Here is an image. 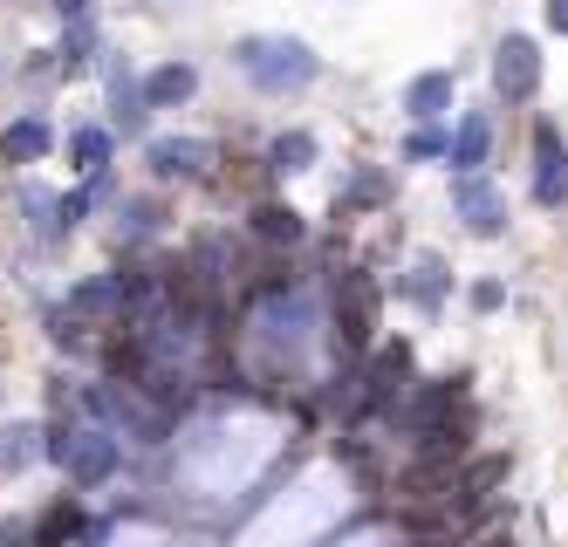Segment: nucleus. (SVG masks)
<instances>
[{"label":"nucleus","instance_id":"17","mask_svg":"<svg viewBox=\"0 0 568 547\" xmlns=\"http://www.w3.org/2000/svg\"><path fill=\"white\" fill-rule=\"evenodd\" d=\"M412 294H418V302H438V261H425V267H418Z\"/></svg>","mask_w":568,"mask_h":547},{"label":"nucleus","instance_id":"16","mask_svg":"<svg viewBox=\"0 0 568 547\" xmlns=\"http://www.w3.org/2000/svg\"><path fill=\"white\" fill-rule=\"evenodd\" d=\"M28 458H34V432H28V425H21V432H0V466L14 473V466H28Z\"/></svg>","mask_w":568,"mask_h":547},{"label":"nucleus","instance_id":"8","mask_svg":"<svg viewBox=\"0 0 568 547\" xmlns=\"http://www.w3.org/2000/svg\"><path fill=\"white\" fill-rule=\"evenodd\" d=\"M49 144H55V131L42 117H21V123H8V138H0V151H8L14 164H34V158H49Z\"/></svg>","mask_w":568,"mask_h":547},{"label":"nucleus","instance_id":"21","mask_svg":"<svg viewBox=\"0 0 568 547\" xmlns=\"http://www.w3.org/2000/svg\"><path fill=\"white\" fill-rule=\"evenodd\" d=\"M0 547H28V540H21V534H14V527H8V534H0Z\"/></svg>","mask_w":568,"mask_h":547},{"label":"nucleus","instance_id":"20","mask_svg":"<svg viewBox=\"0 0 568 547\" xmlns=\"http://www.w3.org/2000/svg\"><path fill=\"white\" fill-rule=\"evenodd\" d=\"M55 8H62V14L75 21V14H90V0H55Z\"/></svg>","mask_w":568,"mask_h":547},{"label":"nucleus","instance_id":"4","mask_svg":"<svg viewBox=\"0 0 568 547\" xmlns=\"http://www.w3.org/2000/svg\"><path fill=\"white\" fill-rule=\"evenodd\" d=\"M494 82H500V97H507V103H527V97H535V82H541V62H535V41H527V34H507V41H500Z\"/></svg>","mask_w":568,"mask_h":547},{"label":"nucleus","instance_id":"3","mask_svg":"<svg viewBox=\"0 0 568 547\" xmlns=\"http://www.w3.org/2000/svg\"><path fill=\"white\" fill-rule=\"evenodd\" d=\"M453 205L466 213V226L479 233V240H494V233H507V199L486 185V179H473V172H459V185H453Z\"/></svg>","mask_w":568,"mask_h":547},{"label":"nucleus","instance_id":"6","mask_svg":"<svg viewBox=\"0 0 568 547\" xmlns=\"http://www.w3.org/2000/svg\"><path fill=\"white\" fill-rule=\"evenodd\" d=\"M144 158H151L158 179H199V172H206V158H213V144H199V138H158Z\"/></svg>","mask_w":568,"mask_h":547},{"label":"nucleus","instance_id":"10","mask_svg":"<svg viewBox=\"0 0 568 547\" xmlns=\"http://www.w3.org/2000/svg\"><path fill=\"white\" fill-rule=\"evenodd\" d=\"M110 110H116V123H124V131H138V123H144V90H138V82H131V69H110Z\"/></svg>","mask_w":568,"mask_h":547},{"label":"nucleus","instance_id":"18","mask_svg":"<svg viewBox=\"0 0 568 547\" xmlns=\"http://www.w3.org/2000/svg\"><path fill=\"white\" fill-rule=\"evenodd\" d=\"M473 308L494 315V308H500V281H479V287H473Z\"/></svg>","mask_w":568,"mask_h":547},{"label":"nucleus","instance_id":"13","mask_svg":"<svg viewBox=\"0 0 568 547\" xmlns=\"http://www.w3.org/2000/svg\"><path fill=\"white\" fill-rule=\"evenodd\" d=\"M69 151H75V172H103L110 164V131H75Z\"/></svg>","mask_w":568,"mask_h":547},{"label":"nucleus","instance_id":"9","mask_svg":"<svg viewBox=\"0 0 568 547\" xmlns=\"http://www.w3.org/2000/svg\"><path fill=\"white\" fill-rule=\"evenodd\" d=\"M445 103H453V75H445V69H432V75H418V82H412V90H404V110H412V117H438Z\"/></svg>","mask_w":568,"mask_h":547},{"label":"nucleus","instance_id":"12","mask_svg":"<svg viewBox=\"0 0 568 547\" xmlns=\"http://www.w3.org/2000/svg\"><path fill=\"white\" fill-rule=\"evenodd\" d=\"M308 158H315V138H308V131L274 138V151H267V164H274V172H308Z\"/></svg>","mask_w":568,"mask_h":547},{"label":"nucleus","instance_id":"14","mask_svg":"<svg viewBox=\"0 0 568 547\" xmlns=\"http://www.w3.org/2000/svg\"><path fill=\"white\" fill-rule=\"evenodd\" d=\"M254 226H261V240H302V213H288V205H261L254 213Z\"/></svg>","mask_w":568,"mask_h":547},{"label":"nucleus","instance_id":"15","mask_svg":"<svg viewBox=\"0 0 568 547\" xmlns=\"http://www.w3.org/2000/svg\"><path fill=\"white\" fill-rule=\"evenodd\" d=\"M90 41H97L90 14H75V28H69V41H62V69H83V62H90Z\"/></svg>","mask_w":568,"mask_h":547},{"label":"nucleus","instance_id":"7","mask_svg":"<svg viewBox=\"0 0 568 547\" xmlns=\"http://www.w3.org/2000/svg\"><path fill=\"white\" fill-rule=\"evenodd\" d=\"M192 90H199V69H192V62H165V69L144 75V103H151V110H172V103H185Z\"/></svg>","mask_w":568,"mask_h":547},{"label":"nucleus","instance_id":"2","mask_svg":"<svg viewBox=\"0 0 568 547\" xmlns=\"http://www.w3.org/2000/svg\"><path fill=\"white\" fill-rule=\"evenodd\" d=\"M49 452L62 458V473H69V479H83V486L110 479V466H116V438H103V432H62Z\"/></svg>","mask_w":568,"mask_h":547},{"label":"nucleus","instance_id":"1","mask_svg":"<svg viewBox=\"0 0 568 547\" xmlns=\"http://www.w3.org/2000/svg\"><path fill=\"white\" fill-rule=\"evenodd\" d=\"M233 62L247 69L261 90H302V82H315V55L302 49V41H288V34H254V41H240Z\"/></svg>","mask_w":568,"mask_h":547},{"label":"nucleus","instance_id":"11","mask_svg":"<svg viewBox=\"0 0 568 547\" xmlns=\"http://www.w3.org/2000/svg\"><path fill=\"white\" fill-rule=\"evenodd\" d=\"M445 158H453L459 172H473V164L486 158V117H466V123H459V138L445 144Z\"/></svg>","mask_w":568,"mask_h":547},{"label":"nucleus","instance_id":"5","mask_svg":"<svg viewBox=\"0 0 568 547\" xmlns=\"http://www.w3.org/2000/svg\"><path fill=\"white\" fill-rule=\"evenodd\" d=\"M535 199L541 205H561L568 199V144L548 131V123L535 131Z\"/></svg>","mask_w":568,"mask_h":547},{"label":"nucleus","instance_id":"19","mask_svg":"<svg viewBox=\"0 0 568 547\" xmlns=\"http://www.w3.org/2000/svg\"><path fill=\"white\" fill-rule=\"evenodd\" d=\"M548 28H555V34H568V0H548Z\"/></svg>","mask_w":568,"mask_h":547}]
</instances>
